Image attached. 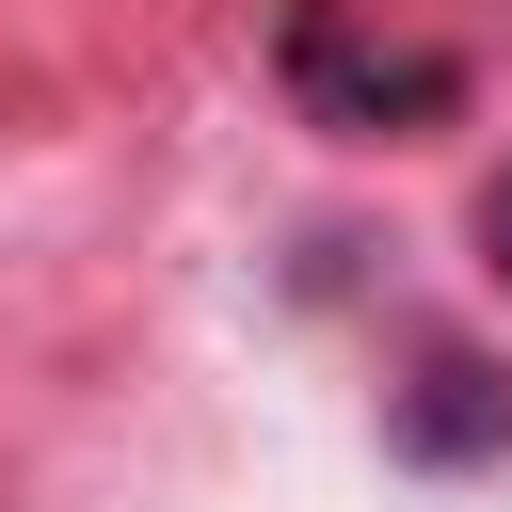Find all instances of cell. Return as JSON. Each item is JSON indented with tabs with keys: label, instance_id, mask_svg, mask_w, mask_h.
<instances>
[{
	"label": "cell",
	"instance_id": "obj_1",
	"mask_svg": "<svg viewBox=\"0 0 512 512\" xmlns=\"http://www.w3.org/2000/svg\"><path fill=\"white\" fill-rule=\"evenodd\" d=\"M288 80H304V112H320L336 144H416V128L464 96V64H432V48H352L336 0L288 16Z\"/></svg>",
	"mask_w": 512,
	"mask_h": 512
},
{
	"label": "cell",
	"instance_id": "obj_2",
	"mask_svg": "<svg viewBox=\"0 0 512 512\" xmlns=\"http://www.w3.org/2000/svg\"><path fill=\"white\" fill-rule=\"evenodd\" d=\"M384 448H400L416 480L512 464V368H496V352H464V336H432V352L384 384Z\"/></svg>",
	"mask_w": 512,
	"mask_h": 512
},
{
	"label": "cell",
	"instance_id": "obj_3",
	"mask_svg": "<svg viewBox=\"0 0 512 512\" xmlns=\"http://www.w3.org/2000/svg\"><path fill=\"white\" fill-rule=\"evenodd\" d=\"M480 272L512 288V176H480Z\"/></svg>",
	"mask_w": 512,
	"mask_h": 512
}]
</instances>
